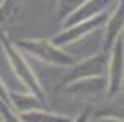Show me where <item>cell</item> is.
<instances>
[{
  "label": "cell",
  "mask_w": 124,
  "mask_h": 122,
  "mask_svg": "<svg viewBox=\"0 0 124 122\" xmlns=\"http://www.w3.org/2000/svg\"><path fill=\"white\" fill-rule=\"evenodd\" d=\"M0 2H2V0H0Z\"/></svg>",
  "instance_id": "obj_4"
},
{
  "label": "cell",
  "mask_w": 124,
  "mask_h": 122,
  "mask_svg": "<svg viewBox=\"0 0 124 122\" xmlns=\"http://www.w3.org/2000/svg\"><path fill=\"white\" fill-rule=\"evenodd\" d=\"M83 2H87V0H61V15H69L76 11Z\"/></svg>",
  "instance_id": "obj_3"
},
{
  "label": "cell",
  "mask_w": 124,
  "mask_h": 122,
  "mask_svg": "<svg viewBox=\"0 0 124 122\" xmlns=\"http://www.w3.org/2000/svg\"><path fill=\"white\" fill-rule=\"evenodd\" d=\"M111 70V91H115L117 87L120 85V81H122V74H124V45H122V39L117 41V45H115V52H113V57H111V67H109Z\"/></svg>",
  "instance_id": "obj_2"
},
{
  "label": "cell",
  "mask_w": 124,
  "mask_h": 122,
  "mask_svg": "<svg viewBox=\"0 0 124 122\" xmlns=\"http://www.w3.org/2000/svg\"><path fill=\"white\" fill-rule=\"evenodd\" d=\"M115 0H87V2H83L76 11H72V15L67 19V28L70 26L78 24V22H83V20L87 19H93V17L100 15L104 11L108 9V6H111Z\"/></svg>",
  "instance_id": "obj_1"
}]
</instances>
